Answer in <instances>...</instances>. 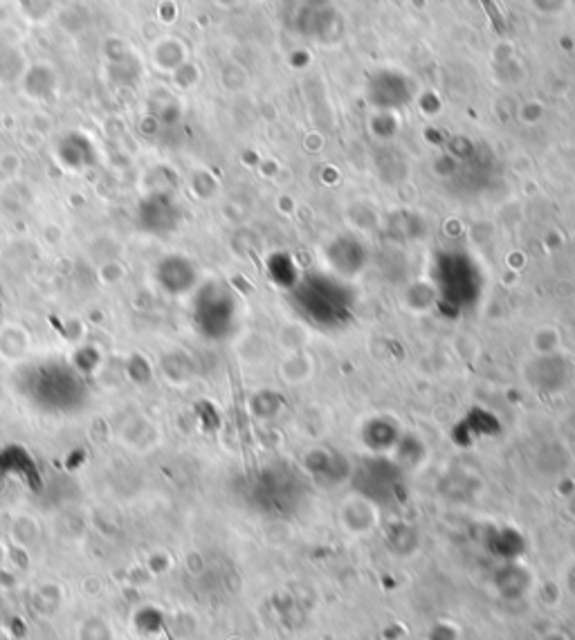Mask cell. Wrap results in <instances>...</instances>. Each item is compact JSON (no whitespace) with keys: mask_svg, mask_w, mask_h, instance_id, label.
<instances>
[{"mask_svg":"<svg viewBox=\"0 0 575 640\" xmlns=\"http://www.w3.org/2000/svg\"><path fill=\"white\" fill-rule=\"evenodd\" d=\"M153 63H156L160 70L173 72L185 63V50H182L180 41L173 36H164L156 43L153 48Z\"/></svg>","mask_w":575,"mask_h":640,"instance_id":"1","label":"cell"},{"mask_svg":"<svg viewBox=\"0 0 575 640\" xmlns=\"http://www.w3.org/2000/svg\"><path fill=\"white\" fill-rule=\"evenodd\" d=\"M23 76V54L16 48H0V81H16Z\"/></svg>","mask_w":575,"mask_h":640,"instance_id":"3","label":"cell"},{"mask_svg":"<svg viewBox=\"0 0 575 640\" xmlns=\"http://www.w3.org/2000/svg\"><path fill=\"white\" fill-rule=\"evenodd\" d=\"M23 79L25 88H28V92L34 100H45V97L52 95V91L57 88V76H54V72L50 70L48 66L29 68L23 75Z\"/></svg>","mask_w":575,"mask_h":640,"instance_id":"2","label":"cell"}]
</instances>
